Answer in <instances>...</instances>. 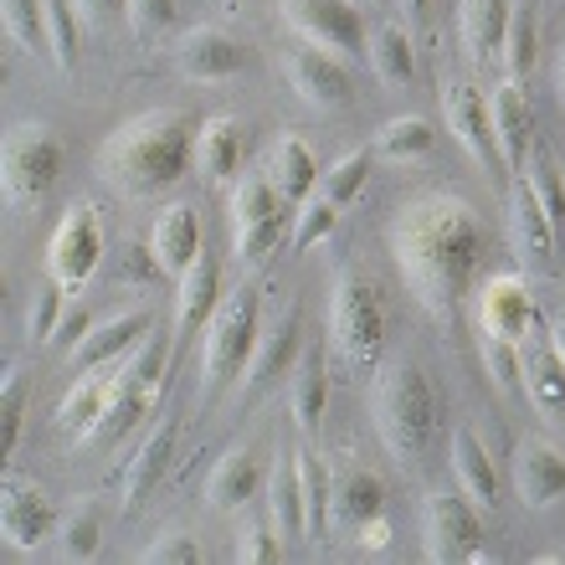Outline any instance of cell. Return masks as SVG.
I'll return each mask as SVG.
<instances>
[{
    "instance_id": "1",
    "label": "cell",
    "mask_w": 565,
    "mask_h": 565,
    "mask_svg": "<svg viewBox=\"0 0 565 565\" xmlns=\"http://www.w3.org/2000/svg\"><path fill=\"white\" fill-rule=\"evenodd\" d=\"M386 237L417 303L437 324H452L458 309L468 303V294H473L478 263H483L478 211L462 195H417L391 216Z\"/></svg>"
},
{
    "instance_id": "2",
    "label": "cell",
    "mask_w": 565,
    "mask_h": 565,
    "mask_svg": "<svg viewBox=\"0 0 565 565\" xmlns=\"http://www.w3.org/2000/svg\"><path fill=\"white\" fill-rule=\"evenodd\" d=\"M195 160V129L185 114L175 108H154V114H139L108 135L98 149V180H104L114 195L124 201H154L170 185L185 180Z\"/></svg>"
},
{
    "instance_id": "3",
    "label": "cell",
    "mask_w": 565,
    "mask_h": 565,
    "mask_svg": "<svg viewBox=\"0 0 565 565\" xmlns=\"http://www.w3.org/2000/svg\"><path fill=\"white\" fill-rule=\"evenodd\" d=\"M371 422L375 437L396 462L417 468L427 458L431 437H437V391L422 375L417 360H391L375 365L371 381Z\"/></svg>"
},
{
    "instance_id": "4",
    "label": "cell",
    "mask_w": 565,
    "mask_h": 565,
    "mask_svg": "<svg viewBox=\"0 0 565 565\" xmlns=\"http://www.w3.org/2000/svg\"><path fill=\"white\" fill-rule=\"evenodd\" d=\"M329 340L350 375H371L386 350V309L360 273H340L329 294Z\"/></svg>"
},
{
    "instance_id": "5",
    "label": "cell",
    "mask_w": 565,
    "mask_h": 565,
    "mask_svg": "<svg viewBox=\"0 0 565 565\" xmlns=\"http://www.w3.org/2000/svg\"><path fill=\"white\" fill-rule=\"evenodd\" d=\"M257 294L253 288H237V294L222 298V309L211 313L206 324V344H201V402H216L257 350Z\"/></svg>"
},
{
    "instance_id": "6",
    "label": "cell",
    "mask_w": 565,
    "mask_h": 565,
    "mask_svg": "<svg viewBox=\"0 0 565 565\" xmlns=\"http://www.w3.org/2000/svg\"><path fill=\"white\" fill-rule=\"evenodd\" d=\"M62 180V139L46 124L26 119L6 139V201L15 211H36Z\"/></svg>"
},
{
    "instance_id": "7",
    "label": "cell",
    "mask_w": 565,
    "mask_h": 565,
    "mask_svg": "<svg viewBox=\"0 0 565 565\" xmlns=\"http://www.w3.org/2000/svg\"><path fill=\"white\" fill-rule=\"evenodd\" d=\"M282 21L294 36H303L309 46H324L344 62L371 52V31H365V15L355 0H282Z\"/></svg>"
},
{
    "instance_id": "8",
    "label": "cell",
    "mask_w": 565,
    "mask_h": 565,
    "mask_svg": "<svg viewBox=\"0 0 565 565\" xmlns=\"http://www.w3.org/2000/svg\"><path fill=\"white\" fill-rule=\"evenodd\" d=\"M422 551L437 565L478 561L483 551V514L468 493H431L422 504Z\"/></svg>"
},
{
    "instance_id": "9",
    "label": "cell",
    "mask_w": 565,
    "mask_h": 565,
    "mask_svg": "<svg viewBox=\"0 0 565 565\" xmlns=\"http://www.w3.org/2000/svg\"><path fill=\"white\" fill-rule=\"evenodd\" d=\"M104 216H98V206L93 201H73L67 206V216L57 222V232H52V247H46V268H52V278L62 282V288H83V282L98 273V263H104Z\"/></svg>"
},
{
    "instance_id": "10",
    "label": "cell",
    "mask_w": 565,
    "mask_h": 565,
    "mask_svg": "<svg viewBox=\"0 0 565 565\" xmlns=\"http://www.w3.org/2000/svg\"><path fill=\"white\" fill-rule=\"evenodd\" d=\"M473 324H478V334H493V340H509V344L530 340L540 329V309H535L530 282H524L520 273L489 278L473 298Z\"/></svg>"
},
{
    "instance_id": "11",
    "label": "cell",
    "mask_w": 565,
    "mask_h": 565,
    "mask_svg": "<svg viewBox=\"0 0 565 565\" xmlns=\"http://www.w3.org/2000/svg\"><path fill=\"white\" fill-rule=\"evenodd\" d=\"M555 222L545 216V206L535 201V191H530V180H514V191H509V242H514V253H520V263L530 273H540V278H551V273H561V247H555Z\"/></svg>"
},
{
    "instance_id": "12",
    "label": "cell",
    "mask_w": 565,
    "mask_h": 565,
    "mask_svg": "<svg viewBox=\"0 0 565 565\" xmlns=\"http://www.w3.org/2000/svg\"><path fill=\"white\" fill-rule=\"evenodd\" d=\"M381 514H386V483L360 462H340L329 473V530L355 535L360 524L381 520Z\"/></svg>"
},
{
    "instance_id": "13",
    "label": "cell",
    "mask_w": 565,
    "mask_h": 565,
    "mask_svg": "<svg viewBox=\"0 0 565 565\" xmlns=\"http://www.w3.org/2000/svg\"><path fill=\"white\" fill-rule=\"evenodd\" d=\"M282 67H288L294 93L309 108H319V114L350 104V73H344V57H334V52H324V46H309V42L294 46Z\"/></svg>"
},
{
    "instance_id": "14",
    "label": "cell",
    "mask_w": 565,
    "mask_h": 565,
    "mask_svg": "<svg viewBox=\"0 0 565 565\" xmlns=\"http://www.w3.org/2000/svg\"><path fill=\"white\" fill-rule=\"evenodd\" d=\"M443 119H447V129H452V139H458L483 170L499 164V139H493V124H489V104H483V93H478L473 83L447 77L443 83Z\"/></svg>"
},
{
    "instance_id": "15",
    "label": "cell",
    "mask_w": 565,
    "mask_h": 565,
    "mask_svg": "<svg viewBox=\"0 0 565 565\" xmlns=\"http://www.w3.org/2000/svg\"><path fill=\"white\" fill-rule=\"evenodd\" d=\"M175 62L191 83H226L247 67V46L226 36L222 26H195L175 42Z\"/></svg>"
},
{
    "instance_id": "16",
    "label": "cell",
    "mask_w": 565,
    "mask_h": 565,
    "mask_svg": "<svg viewBox=\"0 0 565 565\" xmlns=\"http://www.w3.org/2000/svg\"><path fill=\"white\" fill-rule=\"evenodd\" d=\"M149 253H154V268L170 273V278H185V268H191L195 257L206 253V226H201V211L195 206H164L160 222H154V232H149Z\"/></svg>"
},
{
    "instance_id": "17",
    "label": "cell",
    "mask_w": 565,
    "mask_h": 565,
    "mask_svg": "<svg viewBox=\"0 0 565 565\" xmlns=\"http://www.w3.org/2000/svg\"><path fill=\"white\" fill-rule=\"evenodd\" d=\"M489 124H493V139H499V160L514 175H524V160L535 149V108L520 93V83H499L489 93Z\"/></svg>"
},
{
    "instance_id": "18",
    "label": "cell",
    "mask_w": 565,
    "mask_h": 565,
    "mask_svg": "<svg viewBox=\"0 0 565 565\" xmlns=\"http://www.w3.org/2000/svg\"><path fill=\"white\" fill-rule=\"evenodd\" d=\"M520 391L530 396L540 417H565V365L555 360L551 334H540V329L530 340H520Z\"/></svg>"
},
{
    "instance_id": "19",
    "label": "cell",
    "mask_w": 565,
    "mask_h": 565,
    "mask_svg": "<svg viewBox=\"0 0 565 565\" xmlns=\"http://www.w3.org/2000/svg\"><path fill=\"white\" fill-rule=\"evenodd\" d=\"M514 489L524 509H551L565 493V452L545 437H524L514 452Z\"/></svg>"
},
{
    "instance_id": "20",
    "label": "cell",
    "mask_w": 565,
    "mask_h": 565,
    "mask_svg": "<svg viewBox=\"0 0 565 565\" xmlns=\"http://www.w3.org/2000/svg\"><path fill=\"white\" fill-rule=\"evenodd\" d=\"M145 329H149L145 309H124V313H114V319H104V324H93L88 334L73 344L67 360H73V371H108V365H119V360L145 340Z\"/></svg>"
},
{
    "instance_id": "21",
    "label": "cell",
    "mask_w": 565,
    "mask_h": 565,
    "mask_svg": "<svg viewBox=\"0 0 565 565\" xmlns=\"http://www.w3.org/2000/svg\"><path fill=\"white\" fill-rule=\"evenodd\" d=\"M0 530L11 551H36L52 530H57V509L36 483H11L6 504H0Z\"/></svg>"
},
{
    "instance_id": "22",
    "label": "cell",
    "mask_w": 565,
    "mask_h": 565,
    "mask_svg": "<svg viewBox=\"0 0 565 565\" xmlns=\"http://www.w3.org/2000/svg\"><path fill=\"white\" fill-rule=\"evenodd\" d=\"M175 437H180V422L160 417L154 431L145 437V447L129 458V473H124V514H135L149 493H154V483H160L164 468H170V458H175Z\"/></svg>"
},
{
    "instance_id": "23",
    "label": "cell",
    "mask_w": 565,
    "mask_h": 565,
    "mask_svg": "<svg viewBox=\"0 0 565 565\" xmlns=\"http://www.w3.org/2000/svg\"><path fill=\"white\" fill-rule=\"evenodd\" d=\"M263 458L253 447H232L206 478V504L222 509V514H237V509L253 504V493H263Z\"/></svg>"
},
{
    "instance_id": "24",
    "label": "cell",
    "mask_w": 565,
    "mask_h": 565,
    "mask_svg": "<svg viewBox=\"0 0 565 565\" xmlns=\"http://www.w3.org/2000/svg\"><path fill=\"white\" fill-rule=\"evenodd\" d=\"M222 298H226V288H222V263H216L211 253H201L191 268H185L180 288H175V324H180V329L211 324V313L222 309Z\"/></svg>"
},
{
    "instance_id": "25",
    "label": "cell",
    "mask_w": 565,
    "mask_h": 565,
    "mask_svg": "<svg viewBox=\"0 0 565 565\" xmlns=\"http://www.w3.org/2000/svg\"><path fill=\"white\" fill-rule=\"evenodd\" d=\"M294 350H298V309L288 303L278 324L257 334L253 360H247V371L237 375V391H242V396H253V391H263L278 371H288V360H294Z\"/></svg>"
},
{
    "instance_id": "26",
    "label": "cell",
    "mask_w": 565,
    "mask_h": 565,
    "mask_svg": "<svg viewBox=\"0 0 565 565\" xmlns=\"http://www.w3.org/2000/svg\"><path fill=\"white\" fill-rule=\"evenodd\" d=\"M509 15H514V6H509V0H462V6H458L462 46H468L473 67H483V62H493L499 52H504Z\"/></svg>"
},
{
    "instance_id": "27",
    "label": "cell",
    "mask_w": 565,
    "mask_h": 565,
    "mask_svg": "<svg viewBox=\"0 0 565 565\" xmlns=\"http://www.w3.org/2000/svg\"><path fill=\"white\" fill-rule=\"evenodd\" d=\"M268 180H273V191L282 195V206H303V201L319 191V160H313L309 145L298 135H282L278 145H273Z\"/></svg>"
},
{
    "instance_id": "28",
    "label": "cell",
    "mask_w": 565,
    "mask_h": 565,
    "mask_svg": "<svg viewBox=\"0 0 565 565\" xmlns=\"http://www.w3.org/2000/svg\"><path fill=\"white\" fill-rule=\"evenodd\" d=\"M242 154H247V139H242L237 119H211L201 135H195V164L211 185H232L242 170Z\"/></svg>"
},
{
    "instance_id": "29",
    "label": "cell",
    "mask_w": 565,
    "mask_h": 565,
    "mask_svg": "<svg viewBox=\"0 0 565 565\" xmlns=\"http://www.w3.org/2000/svg\"><path fill=\"white\" fill-rule=\"evenodd\" d=\"M108 396H114V375H104V371H83V375L73 381V391L62 396V406H57V427L67 431V437H83V443H88V431L98 427V417H104Z\"/></svg>"
},
{
    "instance_id": "30",
    "label": "cell",
    "mask_w": 565,
    "mask_h": 565,
    "mask_svg": "<svg viewBox=\"0 0 565 565\" xmlns=\"http://www.w3.org/2000/svg\"><path fill=\"white\" fill-rule=\"evenodd\" d=\"M452 473H458L462 493H468L478 509H493V504H499V473H493L489 452H483V443H478L468 427L452 431Z\"/></svg>"
},
{
    "instance_id": "31",
    "label": "cell",
    "mask_w": 565,
    "mask_h": 565,
    "mask_svg": "<svg viewBox=\"0 0 565 565\" xmlns=\"http://www.w3.org/2000/svg\"><path fill=\"white\" fill-rule=\"evenodd\" d=\"M371 73L381 77V88H412L417 83V57H412V31L402 21H391L371 36Z\"/></svg>"
},
{
    "instance_id": "32",
    "label": "cell",
    "mask_w": 565,
    "mask_h": 565,
    "mask_svg": "<svg viewBox=\"0 0 565 565\" xmlns=\"http://www.w3.org/2000/svg\"><path fill=\"white\" fill-rule=\"evenodd\" d=\"M324 402H329V371H324V360L319 355H309L294 371V386H288V412H294V427L303 431V437L319 431V422H324Z\"/></svg>"
},
{
    "instance_id": "33",
    "label": "cell",
    "mask_w": 565,
    "mask_h": 565,
    "mask_svg": "<svg viewBox=\"0 0 565 565\" xmlns=\"http://www.w3.org/2000/svg\"><path fill=\"white\" fill-rule=\"evenodd\" d=\"M149 396H154V391L135 386V381H124V375L114 371V396H108L98 427L88 431V443H124V437H129V427H135V422H145Z\"/></svg>"
},
{
    "instance_id": "34",
    "label": "cell",
    "mask_w": 565,
    "mask_h": 565,
    "mask_svg": "<svg viewBox=\"0 0 565 565\" xmlns=\"http://www.w3.org/2000/svg\"><path fill=\"white\" fill-rule=\"evenodd\" d=\"M437 145V129H431L422 114H396V119L381 124V135H375V154H386L396 164H417L431 154Z\"/></svg>"
},
{
    "instance_id": "35",
    "label": "cell",
    "mask_w": 565,
    "mask_h": 565,
    "mask_svg": "<svg viewBox=\"0 0 565 565\" xmlns=\"http://www.w3.org/2000/svg\"><path fill=\"white\" fill-rule=\"evenodd\" d=\"M294 462H298V493H303V535L319 545L329 530V468L309 447H298Z\"/></svg>"
},
{
    "instance_id": "36",
    "label": "cell",
    "mask_w": 565,
    "mask_h": 565,
    "mask_svg": "<svg viewBox=\"0 0 565 565\" xmlns=\"http://www.w3.org/2000/svg\"><path fill=\"white\" fill-rule=\"evenodd\" d=\"M282 195L273 191V180L263 170H247V175L232 180V201H226V216H232V232H247V226L278 216Z\"/></svg>"
},
{
    "instance_id": "37",
    "label": "cell",
    "mask_w": 565,
    "mask_h": 565,
    "mask_svg": "<svg viewBox=\"0 0 565 565\" xmlns=\"http://www.w3.org/2000/svg\"><path fill=\"white\" fill-rule=\"evenodd\" d=\"M268 520L278 535H303V493H298L294 452L268 468Z\"/></svg>"
},
{
    "instance_id": "38",
    "label": "cell",
    "mask_w": 565,
    "mask_h": 565,
    "mask_svg": "<svg viewBox=\"0 0 565 565\" xmlns=\"http://www.w3.org/2000/svg\"><path fill=\"white\" fill-rule=\"evenodd\" d=\"M371 154H375V149H350V154H340V160H334L324 175H319V191H313V195H324L329 206L344 211L360 191H365V175H371Z\"/></svg>"
},
{
    "instance_id": "39",
    "label": "cell",
    "mask_w": 565,
    "mask_h": 565,
    "mask_svg": "<svg viewBox=\"0 0 565 565\" xmlns=\"http://www.w3.org/2000/svg\"><path fill=\"white\" fill-rule=\"evenodd\" d=\"M504 73L509 83H520L530 67H535V11L530 6H514V15H509V31H504Z\"/></svg>"
},
{
    "instance_id": "40",
    "label": "cell",
    "mask_w": 565,
    "mask_h": 565,
    "mask_svg": "<svg viewBox=\"0 0 565 565\" xmlns=\"http://www.w3.org/2000/svg\"><path fill=\"white\" fill-rule=\"evenodd\" d=\"M6 31L21 52H52L46 46V0H6Z\"/></svg>"
},
{
    "instance_id": "41",
    "label": "cell",
    "mask_w": 565,
    "mask_h": 565,
    "mask_svg": "<svg viewBox=\"0 0 565 565\" xmlns=\"http://www.w3.org/2000/svg\"><path fill=\"white\" fill-rule=\"evenodd\" d=\"M62 319H67V298H62V282L52 278V282H42V288L31 294V303H26V334L36 344L57 340Z\"/></svg>"
},
{
    "instance_id": "42",
    "label": "cell",
    "mask_w": 565,
    "mask_h": 565,
    "mask_svg": "<svg viewBox=\"0 0 565 565\" xmlns=\"http://www.w3.org/2000/svg\"><path fill=\"white\" fill-rule=\"evenodd\" d=\"M46 46H52V62L62 73L77 67V11L73 0H46Z\"/></svg>"
},
{
    "instance_id": "43",
    "label": "cell",
    "mask_w": 565,
    "mask_h": 565,
    "mask_svg": "<svg viewBox=\"0 0 565 565\" xmlns=\"http://www.w3.org/2000/svg\"><path fill=\"white\" fill-rule=\"evenodd\" d=\"M478 355H483V371L504 396H520V344L493 340V334H478Z\"/></svg>"
},
{
    "instance_id": "44",
    "label": "cell",
    "mask_w": 565,
    "mask_h": 565,
    "mask_svg": "<svg viewBox=\"0 0 565 565\" xmlns=\"http://www.w3.org/2000/svg\"><path fill=\"white\" fill-rule=\"evenodd\" d=\"M530 191H535V201L555 222V232H565V180L551 154H535V160H530Z\"/></svg>"
},
{
    "instance_id": "45",
    "label": "cell",
    "mask_w": 565,
    "mask_h": 565,
    "mask_svg": "<svg viewBox=\"0 0 565 565\" xmlns=\"http://www.w3.org/2000/svg\"><path fill=\"white\" fill-rule=\"evenodd\" d=\"M334 222H340V206H329L324 195H309L303 206H298V222H294V253H309L313 242H324L329 232H334Z\"/></svg>"
},
{
    "instance_id": "46",
    "label": "cell",
    "mask_w": 565,
    "mask_h": 565,
    "mask_svg": "<svg viewBox=\"0 0 565 565\" xmlns=\"http://www.w3.org/2000/svg\"><path fill=\"white\" fill-rule=\"evenodd\" d=\"M237 561L247 565H278L282 561V535L273 530V520H247L237 530Z\"/></svg>"
},
{
    "instance_id": "47",
    "label": "cell",
    "mask_w": 565,
    "mask_h": 565,
    "mask_svg": "<svg viewBox=\"0 0 565 565\" xmlns=\"http://www.w3.org/2000/svg\"><path fill=\"white\" fill-rule=\"evenodd\" d=\"M98 540H104V524L93 509H77L73 520L62 524V555L67 561H93L98 555Z\"/></svg>"
},
{
    "instance_id": "48",
    "label": "cell",
    "mask_w": 565,
    "mask_h": 565,
    "mask_svg": "<svg viewBox=\"0 0 565 565\" xmlns=\"http://www.w3.org/2000/svg\"><path fill=\"white\" fill-rule=\"evenodd\" d=\"M237 237V263L242 268H263L273 257V247H278V237H282V216H268V222H257V226H247V232H232Z\"/></svg>"
},
{
    "instance_id": "49",
    "label": "cell",
    "mask_w": 565,
    "mask_h": 565,
    "mask_svg": "<svg viewBox=\"0 0 565 565\" xmlns=\"http://www.w3.org/2000/svg\"><path fill=\"white\" fill-rule=\"evenodd\" d=\"M145 561L149 565H201L206 551H201V540H195L191 530H164V535L145 551Z\"/></svg>"
},
{
    "instance_id": "50",
    "label": "cell",
    "mask_w": 565,
    "mask_h": 565,
    "mask_svg": "<svg viewBox=\"0 0 565 565\" xmlns=\"http://www.w3.org/2000/svg\"><path fill=\"white\" fill-rule=\"evenodd\" d=\"M160 371H164V344L160 340H139L135 355L119 360V375H124V381H135V386H145V391L160 386Z\"/></svg>"
},
{
    "instance_id": "51",
    "label": "cell",
    "mask_w": 565,
    "mask_h": 565,
    "mask_svg": "<svg viewBox=\"0 0 565 565\" xmlns=\"http://www.w3.org/2000/svg\"><path fill=\"white\" fill-rule=\"evenodd\" d=\"M129 31H135L139 42H149V36H160V31L175 26V0H129Z\"/></svg>"
},
{
    "instance_id": "52",
    "label": "cell",
    "mask_w": 565,
    "mask_h": 565,
    "mask_svg": "<svg viewBox=\"0 0 565 565\" xmlns=\"http://www.w3.org/2000/svg\"><path fill=\"white\" fill-rule=\"evenodd\" d=\"M0 412H6V452H15V447H21V427H26V381H21L15 371H6Z\"/></svg>"
},
{
    "instance_id": "53",
    "label": "cell",
    "mask_w": 565,
    "mask_h": 565,
    "mask_svg": "<svg viewBox=\"0 0 565 565\" xmlns=\"http://www.w3.org/2000/svg\"><path fill=\"white\" fill-rule=\"evenodd\" d=\"M73 11L88 26H114V15H129V0H73Z\"/></svg>"
},
{
    "instance_id": "54",
    "label": "cell",
    "mask_w": 565,
    "mask_h": 565,
    "mask_svg": "<svg viewBox=\"0 0 565 565\" xmlns=\"http://www.w3.org/2000/svg\"><path fill=\"white\" fill-rule=\"evenodd\" d=\"M355 540L365 545V551H386V545H391V524H386V514H381V520H371V524H360Z\"/></svg>"
},
{
    "instance_id": "55",
    "label": "cell",
    "mask_w": 565,
    "mask_h": 565,
    "mask_svg": "<svg viewBox=\"0 0 565 565\" xmlns=\"http://www.w3.org/2000/svg\"><path fill=\"white\" fill-rule=\"evenodd\" d=\"M396 11H402V26L417 36V31L427 26V15H431V0H396Z\"/></svg>"
},
{
    "instance_id": "56",
    "label": "cell",
    "mask_w": 565,
    "mask_h": 565,
    "mask_svg": "<svg viewBox=\"0 0 565 565\" xmlns=\"http://www.w3.org/2000/svg\"><path fill=\"white\" fill-rule=\"evenodd\" d=\"M545 334H551V350H555V360L565 365V309H555L551 319H545Z\"/></svg>"
},
{
    "instance_id": "57",
    "label": "cell",
    "mask_w": 565,
    "mask_h": 565,
    "mask_svg": "<svg viewBox=\"0 0 565 565\" xmlns=\"http://www.w3.org/2000/svg\"><path fill=\"white\" fill-rule=\"evenodd\" d=\"M555 83H561V104H565V52H561V67H555Z\"/></svg>"
}]
</instances>
